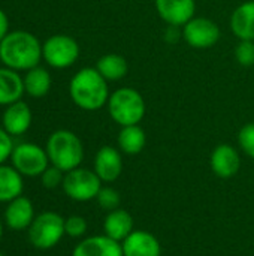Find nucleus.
<instances>
[{
    "instance_id": "f257e3e1",
    "label": "nucleus",
    "mask_w": 254,
    "mask_h": 256,
    "mask_svg": "<svg viewBox=\"0 0 254 256\" xmlns=\"http://www.w3.org/2000/svg\"><path fill=\"white\" fill-rule=\"evenodd\" d=\"M0 60L9 69L27 72L39 66L42 60V44L30 32H9L0 42Z\"/></svg>"
},
{
    "instance_id": "f03ea898",
    "label": "nucleus",
    "mask_w": 254,
    "mask_h": 256,
    "mask_svg": "<svg viewBox=\"0 0 254 256\" xmlns=\"http://www.w3.org/2000/svg\"><path fill=\"white\" fill-rule=\"evenodd\" d=\"M69 94L72 102L84 111H97L108 104V81L96 68L79 69L69 82Z\"/></svg>"
},
{
    "instance_id": "7ed1b4c3",
    "label": "nucleus",
    "mask_w": 254,
    "mask_h": 256,
    "mask_svg": "<svg viewBox=\"0 0 254 256\" xmlns=\"http://www.w3.org/2000/svg\"><path fill=\"white\" fill-rule=\"evenodd\" d=\"M45 150L49 164L63 172H69L78 168L84 159V146L79 136L67 129L52 132L46 141Z\"/></svg>"
},
{
    "instance_id": "20e7f679",
    "label": "nucleus",
    "mask_w": 254,
    "mask_h": 256,
    "mask_svg": "<svg viewBox=\"0 0 254 256\" xmlns=\"http://www.w3.org/2000/svg\"><path fill=\"white\" fill-rule=\"evenodd\" d=\"M106 106L111 118L121 128L139 124L147 112L145 99L132 87H121L112 92Z\"/></svg>"
},
{
    "instance_id": "39448f33",
    "label": "nucleus",
    "mask_w": 254,
    "mask_h": 256,
    "mask_svg": "<svg viewBox=\"0 0 254 256\" xmlns=\"http://www.w3.org/2000/svg\"><path fill=\"white\" fill-rule=\"evenodd\" d=\"M66 236L64 218L54 212H43L37 214L28 226V242L39 250L52 249Z\"/></svg>"
},
{
    "instance_id": "423d86ee",
    "label": "nucleus",
    "mask_w": 254,
    "mask_h": 256,
    "mask_svg": "<svg viewBox=\"0 0 254 256\" xmlns=\"http://www.w3.org/2000/svg\"><path fill=\"white\" fill-rule=\"evenodd\" d=\"M61 188L70 200L87 202L97 196L99 190L102 189V180L94 171L78 166L64 174Z\"/></svg>"
},
{
    "instance_id": "0eeeda50",
    "label": "nucleus",
    "mask_w": 254,
    "mask_h": 256,
    "mask_svg": "<svg viewBox=\"0 0 254 256\" xmlns=\"http://www.w3.org/2000/svg\"><path fill=\"white\" fill-rule=\"evenodd\" d=\"M10 162L22 177H40L49 166L46 150L33 142L15 146L10 154Z\"/></svg>"
},
{
    "instance_id": "6e6552de",
    "label": "nucleus",
    "mask_w": 254,
    "mask_h": 256,
    "mask_svg": "<svg viewBox=\"0 0 254 256\" xmlns=\"http://www.w3.org/2000/svg\"><path fill=\"white\" fill-rule=\"evenodd\" d=\"M79 57L78 42L67 34H52L42 45V58L54 69H66Z\"/></svg>"
},
{
    "instance_id": "1a4fd4ad",
    "label": "nucleus",
    "mask_w": 254,
    "mask_h": 256,
    "mask_svg": "<svg viewBox=\"0 0 254 256\" xmlns=\"http://www.w3.org/2000/svg\"><path fill=\"white\" fill-rule=\"evenodd\" d=\"M183 38L192 48L207 50L220 40V27L210 18L193 16L183 26Z\"/></svg>"
},
{
    "instance_id": "9d476101",
    "label": "nucleus",
    "mask_w": 254,
    "mask_h": 256,
    "mask_svg": "<svg viewBox=\"0 0 254 256\" xmlns=\"http://www.w3.org/2000/svg\"><path fill=\"white\" fill-rule=\"evenodd\" d=\"M159 16L172 27H183L196 12V0H156Z\"/></svg>"
},
{
    "instance_id": "9b49d317",
    "label": "nucleus",
    "mask_w": 254,
    "mask_h": 256,
    "mask_svg": "<svg viewBox=\"0 0 254 256\" xmlns=\"http://www.w3.org/2000/svg\"><path fill=\"white\" fill-rule=\"evenodd\" d=\"M213 172L220 178H232L241 168V156L238 150L229 144L217 146L210 158Z\"/></svg>"
},
{
    "instance_id": "f8f14e48",
    "label": "nucleus",
    "mask_w": 254,
    "mask_h": 256,
    "mask_svg": "<svg viewBox=\"0 0 254 256\" xmlns=\"http://www.w3.org/2000/svg\"><path fill=\"white\" fill-rule=\"evenodd\" d=\"M93 171L105 183L115 182L123 172V158L120 150L111 146H103L94 156Z\"/></svg>"
},
{
    "instance_id": "ddd939ff",
    "label": "nucleus",
    "mask_w": 254,
    "mask_h": 256,
    "mask_svg": "<svg viewBox=\"0 0 254 256\" xmlns=\"http://www.w3.org/2000/svg\"><path fill=\"white\" fill-rule=\"evenodd\" d=\"M31 120L33 114L30 106L24 100H16L6 106L1 117V128L10 136H19L30 129Z\"/></svg>"
},
{
    "instance_id": "4468645a",
    "label": "nucleus",
    "mask_w": 254,
    "mask_h": 256,
    "mask_svg": "<svg viewBox=\"0 0 254 256\" xmlns=\"http://www.w3.org/2000/svg\"><path fill=\"white\" fill-rule=\"evenodd\" d=\"M34 207L33 202L25 196H18L7 202V207L3 214V222L12 231H24L28 230L34 219Z\"/></svg>"
},
{
    "instance_id": "2eb2a0df",
    "label": "nucleus",
    "mask_w": 254,
    "mask_h": 256,
    "mask_svg": "<svg viewBox=\"0 0 254 256\" xmlns=\"http://www.w3.org/2000/svg\"><path fill=\"white\" fill-rule=\"evenodd\" d=\"M123 256H160L162 246L148 231H133L123 243Z\"/></svg>"
},
{
    "instance_id": "dca6fc26",
    "label": "nucleus",
    "mask_w": 254,
    "mask_h": 256,
    "mask_svg": "<svg viewBox=\"0 0 254 256\" xmlns=\"http://www.w3.org/2000/svg\"><path fill=\"white\" fill-rule=\"evenodd\" d=\"M72 256H123V249L118 242L103 234L82 240L73 249Z\"/></svg>"
},
{
    "instance_id": "f3484780",
    "label": "nucleus",
    "mask_w": 254,
    "mask_h": 256,
    "mask_svg": "<svg viewBox=\"0 0 254 256\" xmlns=\"http://www.w3.org/2000/svg\"><path fill=\"white\" fill-rule=\"evenodd\" d=\"M133 231V218L129 212L123 208L108 212L103 220V232L106 237L123 243Z\"/></svg>"
},
{
    "instance_id": "a211bd4d",
    "label": "nucleus",
    "mask_w": 254,
    "mask_h": 256,
    "mask_svg": "<svg viewBox=\"0 0 254 256\" xmlns=\"http://www.w3.org/2000/svg\"><path fill=\"white\" fill-rule=\"evenodd\" d=\"M231 28L240 40H254V0L235 8L231 15Z\"/></svg>"
},
{
    "instance_id": "6ab92c4d",
    "label": "nucleus",
    "mask_w": 254,
    "mask_h": 256,
    "mask_svg": "<svg viewBox=\"0 0 254 256\" xmlns=\"http://www.w3.org/2000/svg\"><path fill=\"white\" fill-rule=\"evenodd\" d=\"M22 76L9 68H0V105L7 106L16 100H21L24 94Z\"/></svg>"
},
{
    "instance_id": "aec40b11",
    "label": "nucleus",
    "mask_w": 254,
    "mask_h": 256,
    "mask_svg": "<svg viewBox=\"0 0 254 256\" xmlns=\"http://www.w3.org/2000/svg\"><path fill=\"white\" fill-rule=\"evenodd\" d=\"M22 176L9 165H0V202H10L22 194Z\"/></svg>"
},
{
    "instance_id": "412c9836",
    "label": "nucleus",
    "mask_w": 254,
    "mask_h": 256,
    "mask_svg": "<svg viewBox=\"0 0 254 256\" xmlns=\"http://www.w3.org/2000/svg\"><path fill=\"white\" fill-rule=\"evenodd\" d=\"M22 81H24V92L34 99H40V98L46 96L48 92L51 90V84H52L49 72L40 66H36V68L27 70Z\"/></svg>"
},
{
    "instance_id": "4be33fe9",
    "label": "nucleus",
    "mask_w": 254,
    "mask_h": 256,
    "mask_svg": "<svg viewBox=\"0 0 254 256\" xmlns=\"http://www.w3.org/2000/svg\"><path fill=\"white\" fill-rule=\"evenodd\" d=\"M117 144L118 148L126 154H139L147 144V135L139 124L123 126L117 136Z\"/></svg>"
},
{
    "instance_id": "5701e85b",
    "label": "nucleus",
    "mask_w": 254,
    "mask_h": 256,
    "mask_svg": "<svg viewBox=\"0 0 254 256\" xmlns=\"http://www.w3.org/2000/svg\"><path fill=\"white\" fill-rule=\"evenodd\" d=\"M97 72L106 80V81H118V80H123L127 72H129V64H127V60L120 56V54H115V52H109V54H105L102 56L96 66Z\"/></svg>"
},
{
    "instance_id": "b1692460",
    "label": "nucleus",
    "mask_w": 254,
    "mask_h": 256,
    "mask_svg": "<svg viewBox=\"0 0 254 256\" xmlns=\"http://www.w3.org/2000/svg\"><path fill=\"white\" fill-rule=\"evenodd\" d=\"M97 204L106 210V212H112L117 210L120 207V194L114 189V188H102L96 196Z\"/></svg>"
},
{
    "instance_id": "393cba45",
    "label": "nucleus",
    "mask_w": 254,
    "mask_h": 256,
    "mask_svg": "<svg viewBox=\"0 0 254 256\" xmlns=\"http://www.w3.org/2000/svg\"><path fill=\"white\" fill-rule=\"evenodd\" d=\"M235 60L246 68L254 66V40H240L235 46Z\"/></svg>"
},
{
    "instance_id": "a878e982",
    "label": "nucleus",
    "mask_w": 254,
    "mask_h": 256,
    "mask_svg": "<svg viewBox=\"0 0 254 256\" xmlns=\"http://www.w3.org/2000/svg\"><path fill=\"white\" fill-rule=\"evenodd\" d=\"M238 144L241 150L254 159V123H247L238 132Z\"/></svg>"
},
{
    "instance_id": "bb28decb",
    "label": "nucleus",
    "mask_w": 254,
    "mask_h": 256,
    "mask_svg": "<svg viewBox=\"0 0 254 256\" xmlns=\"http://www.w3.org/2000/svg\"><path fill=\"white\" fill-rule=\"evenodd\" d=\"M64 232L72 238L84 237L87 232V220L82 216H70L64 219Z\"/></svg>"
},
{
    "instance_id": "cd10ccee",
    "label": "nucleus",
    "mask_w": 254,
    "mask_h": 256,
    "mask_svg": "<svg viewBox=\"0 0 254 256\" xmlns=\"http://www.w3.org/2000/svg\"><path fill=\"white\" fill-rule=\"evenodd\" d=\"M64 174H66V172H63L61 170H58V168L54 166V165L48 166V168L43 171V174L40 176L42 186H43L45 189H49V190H51V189H57L58 186L63 184Z\"/></svg>"
},
{
    "instance_id": "c85d7f7f",
    "label": "nucleus",
    "mask_w": 254,
    "mask_h": 256,
    "mask_svg": "<svg viewBox=\"0 0 254 256\" xmlns=\"http://www.w3.org/2000/svg\"><path fill=\"white\" fill-rule=\"evenodd\" d=\"M13 147L15 146L12 142V136L3 128H0V165L10 159Z\"/></svg>"
},
{
    "instance_id": "c756f323",
    "label": "nucleus",
    "mask_w": 254,
    "mask_h": 256,
    "mask_svg": "<svg viewBox=\"0 0 254 256\" xmlns=\"http://www.w3.org/2000/svg\"><path fill=\"white\" fill-rule=\"evenodd\" d=\"M9 33V21L6 14L0 9V42L4 39V36Z\"/></svg>"
},
{
    "instance_id": "7c9ffc66",
    "label": "nucleus",
    "mask_w": 254,
    "mask_h": 256,
    "mask_svg": "<svg viewBox=\"0 0 254 256\" xmlns=\"http://www.w3.org/2000/svg\"><path fill=\"white\" fill-rule=\"evenodd\" d=\"M1 237H3V222L0 219V240H1Z\"/></svg>"
},
{
    "instance_id": "2f4dec72",
    "label": "nucleus",
    "mask_w": 254,
    "mask_h": 256,
    "mask_svg": "<svg viewBox=\"0 0 254 256\" xmlns=\"http://www.w3.org/2000/svg\"><path fill=\"white\" fill-rule=\"evenodd\" d=\"M0 256H4V255H3V254H1V252H0Z\"/></svg>"
},
{
    "instance_id": "473e14b6",
    "label": "nucleus",
    "mask_w": 254,
    "mask_h": 256,
    "mask_svg": "<svg viewBox=\"0 0 254 256\" xmlns=\"http://www.w3.org/2000/svg\"><path fill=\"white\" fill-rule=\"evenodd\" d=\"M0 63H1V60H0Z\"/></svg>"
}]
</instances>
